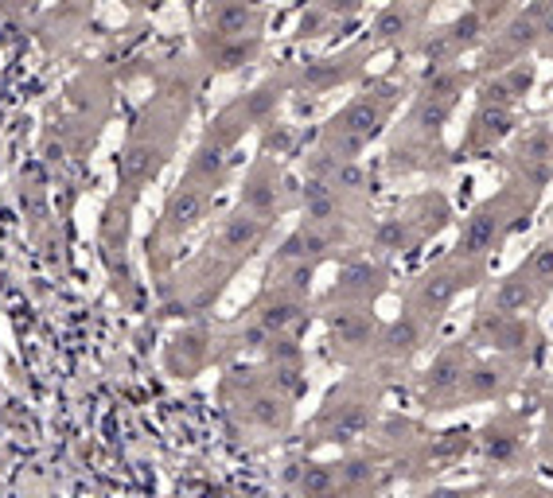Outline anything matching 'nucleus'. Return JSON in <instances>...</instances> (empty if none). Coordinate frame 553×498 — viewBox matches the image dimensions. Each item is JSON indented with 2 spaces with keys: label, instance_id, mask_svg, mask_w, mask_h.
<instances>
[{
  "label": "nucleus",
  "instance_id": "obj_1",
  "mask_svg": "<svg viewBox=\"0 0 553 498\" xmlns=\"http://www.w3.org/2000/svg\"><path fill=\"white\" fill-rule=\"evenodd\" d=\"M499 226H503V218H499L495 203H487L484 210H475V215L468 218L464 234H460V254H464L468 261H472V257H484L495 245V238H499Z\"/></svg>",
  "mask_w": 553,
  "mask_h": 498
},
{
  "label": "nucleus",
  "instance_id": "obj_2",
  "mask_svg": "<svg viewBox=\"0 0 553 498\" xmlns=\"http://www.w3.org/2000/svg\"><path fill=\"white\" fill-rule=\"evenodd\" d=\"M503 390V370H495V366H475L468 374V393L472 397H491V393Z\"/></svg>",
  "mask_w": 553,
  "mask_h": 498
},
{
  "label": "nucleus",
  "instance_id": "obj_3",
  "mask_svg": "<svg viewBox=\"0 0 553 498\" xmlns=\"http://www.w3.org/2000/svg\"><path fill=\"white\" fill-rule=\"evenodd\" d=\"M522 269H526V273H530L538 284H542V288H545V284H553V238H550V242H542L538 249H534L530 261H526Z\"/></svg>",
  "mask_w": 553,
  "mask_h": 498
},
{
  "label": "nucleus",
  "instance_id": "obj_4",
  "mask_svg": "<svg viewBox=\"0 0 553 498\" xmlns=\"http://www.w3.org/2000/svg\"><path fill=\"white\" fill-rule=\"evenodd\" d=\"M257 234H261V226H257L254 218H234L230 230H226V245H238V249H242V245H249Z\"/></svg>",
  "mask_w": 553,
  "mask_h": 498
},
{
  "label": "nucleus",
  "instance_id": "obj_5",
  "mask_svg": "<svg viewBox=\"0 0 553 498\" xmlns=\"http://www.w3.org/2000/svg\"><path fill=\"white\" fill-rule=\"evenodd\" d=\"M199 210H203V199L191 195V191L176 199V222H191V215H199Z\"/></svg>",
  "mask_w": 553,
  "mask_h": 498
},
{
  "label": "nucleus",
  "instance_id": "obj_6",
  "mask_svg": "<svg viewBox=\"0 0 553 498\" xmlns=\"http://www.w3.org/2000/svg\"><path fill=\"white\" fill-rule=\"evenodd\" d=\"M402 28H405V16H402L397 8H394V12H386L382 20H378V31H382V35H397Z\"/></svg>",
  "mask_w": 553,
  "mask_h": 498
},
{
  "label": "nucleus",
  "instance_id": "obj_7",
  "mask_svg": "<svg viewBox=\"0 0 553 498\" xmlns=\"http://www.w3.org/2000/svg\"><path fill=\"white\" fill-rule=\"evenodd\" d=\"M327 487H331V479H327L324 467H312L304 475V490H327Z\"/></svg>",
  "mask_w": 553,
  "mask_h": 498
}]
</instances>
